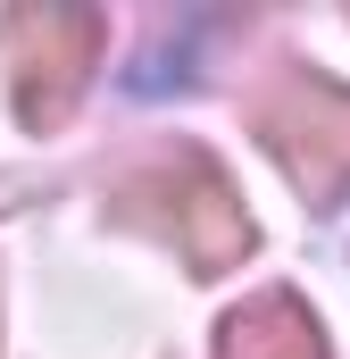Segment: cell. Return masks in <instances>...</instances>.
Masks as SVG:
<instances>
[{
  "label": "cell",
  "instance_id": "obj_1",
  "mask_svg": "<svg viewBox=\"0 0 350 359\" xmlns=\"http://www.w3.org/2000/svg\"><path fill=\"white\" fill-rule=\"evenodd\" d=\"M108 217H117V226H142L150 243H167L192 276L242 268L251 243H259V226H251V209H242L234 176H225L209 151H192V142L134 159L125 176L108 184Z\"/></svg>",
  "mask_w": 350,
  "mask_h": 359
},
{
  "label": "cell",
  "instance_id": "obj_3",
  "mask_svg": "<svg viewBox=\"0 0 350 359\" xmlns=\"http://www.w3.org/2000/svg\"><path fill=\"white\" fill-rule=\"evenodd\" d=\"M100 42H108V17L100 8H67V0H42V8H8L0 17L8 100H17V117L34 134H50V126L76 117L92 67H100Z\"/></svg>",
  "mask_w": 350,
  "mask_h": 359
},
{
  "label": "cell",
  "instance_id": "obj_2",
  "mask_svg": "<svg viewBox=\"0 0 350 359\" xmlns=\"http://www.w3.org/2000/svg\"><path fill=\"white\" fill-rule=\"evenodd\" d=\"M251 134L317 209H334L350 192V84L317 67H275L251 92Z\"/></svg>",
  "mask_w": 350,
  "mask_h": 359
},
{
  "label": "cell",
  "instance_id": "obj_4",
  "mask_svg": "<svg viewBox=\"0 0 350 359\" xmlns=\"http://www.w3.org/2000/svg\"><path fill=\"white\" fill-rule=\"evenodd\" d=\"M217 359H326V326H317L292 292H259V301L225 309Z\"/></svg>",
  "mask_w": 350,
  "mask_h": 359
}]
</instances>
